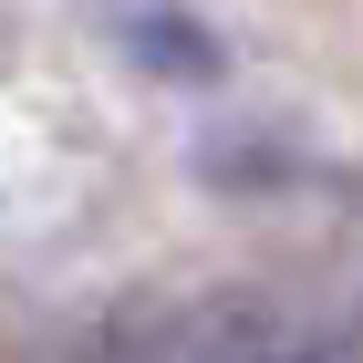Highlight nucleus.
Segmentation results:
<instances>
[{
	"label": "nucleus",
	"mask_w": 363,
	"mask_h": 363,
	"mask_svg": "<svg viewBox=\"0 0 363 363\" xmlns=\"http://www.w3.org/2000/svg\"><path fill=\"white\" fill-rule=\"evenodd\" d=\"M333 333L311 322L301 301L280 291H167V301H114L104 333H94V363H322Z\"/></svg>",
	"instance_id": "obj_1"
},
{
	"label": "nucleus",
	"mask_w": 363,
	"mask_h": 363,
	"mask_svg": "<svg viewBox=\"0 0 363 363\" xmlns=\"http://www.w3.org/2000/svg\"><path fill=\"white\" fill-rule=\"evenodd\" d=\"M94 31L135 73H167V84H218L228 73V42L197 21L187 0H94Z\"/></svg>",
	"instance_id": "obj_2"
}]
</instances>
